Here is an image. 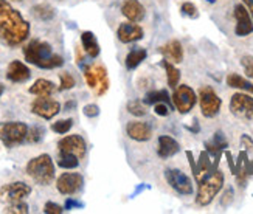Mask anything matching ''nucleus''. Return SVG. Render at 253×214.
<instances>
[{
    "mask_svg": "<svg viewBox=\"0 0 253 214\" xmlns=\"http://www.w3.org/2000/svg\"><path fill=\"white\" fill-rule=\"evenodd\" d=\"M122 14L130 22H141L145 19V6L138 0H125L122 5Z\"/></svg>",
    "mask_w": 253,
    "mask_h": 214,
    "instance_id": "obj_18",
    "label": "nucleus"
},
{
    "mask_svg": "<svg viewBox=\"0 0 253 214\" xmlns=\"http://www.w3.org/2000/svg\"><path fill=\"white\" fill-rule=\"evenodd\" d=\"M117 36L118 41L123 43H130V42H137L140 39H143L145 36V31L140 25H137V22H123L120 24L118 30H117Z\"/></svg>",
    "mask_w": 253,
    "mask_h": 214,
    "instance_id": "obj_15",
    "label": "nucleus"
},
{
    "mask_svg": "<svg viewBox=\"0 0 253 214\" xmlns=\"http://www.w3.org/2000/svg\"><path fill=\"white\" fill-rule=\"evenodd\" d=\"M84 78H85V83L90 88L96 90L98 87V80H96V75H95V70L93 67H84Z\"/></svg>",
    "mask_w": 253,
    "mask_h": 214,
    "instance_id": "obj_37",
    "label": "nucleus"
},
{
    "mask_svg": "<svg viewBox=\"0 0 253 214\" xmlns=\"http://www.w3.org/2000/svg\"><path fill=\"white\" fill-rule=\"evenodd\" d=\"M241 65H243V69H244L246 75L253 80V56H252V54L243 56V58H241Z\"/></svg>",
    "mask_w": 253,
    "mask_h": 214,
    "instance_id": "obj_38",
    "label": "nucleus"
},
{
    "mask_svg": "<svg viewBox=\"0 0 253 214\" xmlns=\"http://www.w3.org/2000/svg\"><path fill=\"white\" fill-rule=\"evenodd\" d=\"M180 13L186 17L190 19H197L199 17V9H197V6L191 2H183L180 5Z\"/></svg>",
    "mask_w": 253,
    "mask_h": 214,
    "instance_id": "obj_35",
    "label": "nucleus"
},
{
    "mask_svg": "<svg viewBox=\"0 0 253 214\" xmlns=\"http://www.w3.org/2000/svg\"><path fill=\"white\" fill-rule=\"evenodd\" d=\"M197 182H199V188H197V194H196V204L199 207H207L211 204L214 197L219 194V191L222 189L225 177L222 171L211 170L202 178L197 180Z\"/></svg>",
    "mask_w": 253,
    "mask_h": 214,
    "instance_id": "obj_3",
    "label": "nucleus"
},
{
    "mask_svg": "<svg viewBox=\"0 0 253 214\" xmlns=\"http://www.w3.org/2000/svg\"><path fill=\"white\" fill-rule=\"evenodd\" d=\"M126 132L129 135V138L135 141H148L152 138V129L148 123L143 121H130L126 126Z\"/></svg>",
    "mask_w": 253,
    "mask_h": 214,
    "instance_id": "obj_17",
    "label": "nucleus"
},
{
    "mask_svg": "<svg viewBox=\"0 0 253 214\" xmlns=\"http://www.w3.org/2000/svg\"><path fill=\"white\" fill-rule=\"evenodd\" d=\"M232 200H233V189H232V188H227V189H225V193H224V196H222V199H221V205H222V207H228V204H230Z\"/></svg>",
    "mask_w": 253,
    "mask_h": 214,
    "instance_id": "obj_43",
    "label": "nucleus"
},
{
    "mask_svg": "<svg viewBox=\"0 0 253 214\" xmlns=\"http://www.w3.org/2000/svg\"><path fill=\"white\" fill-rule=\"evenodd\" d=\"M13 2H24V0H13Z\"/></svg>",
    "mask_w": 253,
    "mask_h": 214,
    "instance_id": "obj_47",
    "label": "nucleus"
},
{
    "mask_svg": "<svg viewBox=\"0 0 253 214\" xmlns=\"http://www.w3.org/2000/svg\"><path fill=\"white\" fill-rule=\"evenodd\" d=\"M24 56L30 64L39 67V69L53 70L64 65V58L53 53L51 45L45 41H30L24 47Z\"/></svg>",
    "mask_w": 253,
    "mask_h": 214,
    "instance_id": "obj_2",
    "label": "nucleus"
},
{
    "mask_svg": "<svg viewBox=\"0 0 253 214\" xmlns=\"http://www.w3.org/2000/svg\"><path fill=\"white\" fill-rule=\"evenodd\" d=\"M28 92L36 96H51L54 92H56V87H54V84L48 80H38L28 88Z\"/></svg>",
    "mask_w": 253,
    "mask_h": 214,
    "instance_id": "obj_23",
    "label": "nucleus"
},
{
    "mask_svg": "<svg viewBox=\"0 0 253 214\" xmlns=\"http://www.w3.org/2000/svg\"><path fill=\"white\" fill-rule=\"evenodd\" d=\"M180 152V144L169 135H160L159 137V148L157 154L160 159H169V157Z\"/></svg>",
    "mask_w": 253,
    "mask_h": 214,
    "instance_id": "obj_20",
    "label": "nucleus"
},
{
    "mask_svg": "<svg viewBox=\"0 0 253 214\" xmlns=\"http://www.w3.org/2000/svg\"><path fill=\"white\" fill-rule=\"evenodd\" d=\"M81 43H83V48L84 51L90 56V58H98L100 56V43H98L96 38L92 31H83L81 33Z\"/></svg>",
    "mask_w": 253,
    "mask_h": 214,
    "instance_id": "obj_22",
    "label": "nucleus"
},
{
    "mask_svg": "<svg viewBox=\"0 0 253 214\" xmlns=\"http://www.w3.org/2000/svg\"><path fill=\"white\" fill-rule=\"evenodd\" d=\"M199 104H201V112L205 118H214L221 112L222 99L217 96L213 87L204 86L199 90Z\"/></svg>",
    "mask_w": 253,
    "mask_h": 214,
    "instance_id": "obj_6",
    "label": "nucleus"
},
{
    "mask_svg": "<svg viewBox=\"0 0 253 214\" xmlns=\"http://www.w3.org/2000/svg\"><path fill=\"white\" fill-rule=\"evenodd\" d=\"M143 103H145V104H151V106L157 104V103H167L171 109L174 106L172 104V99L169 98L167 90H157V92H149L145 96V99H143Z\"/></svg>",
    "mask_w": 253,
    "mask_h": 214,
    "instance_id": "obj_28",
    "label": "nucleus"
},
{
    "mask_svg": "<svg viewBox=\"0 0 253 214\" xmlns=\"http://www.w3.org/2000/svg\"><path fill=\"white\" fill-rule=\"evenodd\" d=\"M75 107H76L75 101H67V103H65V110H73Z\"/></svg>",
    "mask_w": 253,
    "mask_h": 214,
    "instance_id": "obj_45",
    "label": "nucleus"
},
{
    "mask_svg": "<svg viewBox=\"0 0 253 214\" xmlns=\"http://www.w3.org/2000/svg\"><path fill=\"white\" fill-rule=\"evenodd\" d=\"M127 112L132 115H135V117H143V115H146V104L145 103H141V101L138 99H134V101H129L127 106H126Z\"/></svg>",
    "mask_w": 253,
    "mask_h": 214,
    "instance_id": "obj_31",
    "label": "nucleus"
},
{
    "mask_svg": "<svg viewBox=\"0 0 253 214\" xmlns=\"http://www.w3.org/2000/svg\"><path fill=\"white\" fill-rule=\"evenodd\" d=\"M31 13L33 16H35L36 19L42 20V22H48L54 17V8L48 3H39L36 6H33L31 8Z\"/></svg>",
    "mask_w": 253,
    "mask_h": 214,
    "instance_id": "obj_29",
    "label": "nucleus"
},
{
    "mask_svg": "<svg viewBox=\"0 0 253 214\" xmlns=\"http://www.w3.org/2000/svg\"><path fill=\"white\" fill-rule=\"evenodd\" d=\"M58 166L64 168V170H75V168L80 166V159L76 155L70 154V152H62V151H59Z\"/></svg>",
    "mask_w": 253,
    "mask_h": 214,
    "instance_id": "obj_30",
    "label": "nucleus"
},
{
    "mask_svg": "<svg viewBox=\"0 0 253 214\" xmlns=\"http://www.w3.org/2000/svg\"><path fill=\"white\" fill-rule=\"evenodd\" d=\"M43 135H45V129L42 126H33L28 129V135H27V141L28 143H39Z\"/></svg>",
    "mask_w": 253,
    "mask_h": 214,
    "instance_id": "obj_34",
    "label": "nucleus"
},
{
    "mask_svg": "<svg viewBox=\"0 0 253 214\" xmlns=\"http://www.w3.org/2000/svg\"><path fill=\"white\" fill-rule=\"evenodd\" d=\"M84 185V178L80 172H64L56 180V188L64 196H73L80 193Z\"/></svg>",
    "mask_w": 253,
    "mask_h": 214,
    "instance_id": "obj_12",
    "label": "nucleus"
},
{
    "mask_svg": "<svg viewBox=\"0 0 253 214\" xmlns=\"http://www.w3.org/2000/svg\"><path fill=\"white\" fill-rule=\"evenodd\" d=\"M159 53L163 54V58L168 59L172 64H180L183 61V48L179 41H171L168 43L162 45L159 48Z\"/></svg>",
    "mask_w": 253,
    "mask_h": 214,
    "instance_id": "obj_19",
    "label": "nucleus"
},
{
    "mask_svg": "<svg viewBox=\"0 0 253 214\" xmlns=\"http://www.w3.org/2000/svg\"><path fill=\"white\" fill-rule=\"evenodd\" d=\"M205 148H207L208 154L214 155V159H219V157H221V152L228 148V141L225 138V135L221 130H217L213 135V138L205 143Z\"/></svg>",
    "mask_w": 253,
    "mask_h": 214,
    "instance_id": "obj_21",
    "label": "nucleus"
},
{
    "mask_svg": "<svg viewBox=\"0 0 253 214\" xmlns=\"http://www.w3.org/2000/svg\"><path fill=\"white\" fill-rule=\"evenodd\" d=\"M28 126L22 121H5L0 123V141L6 148H16V146L27 141Z\"/></svg>",
    "mask_w": 253,
    "mask_h": 214,
    "instance_id": "obj_5",
    "label": "nucleus"
},
{
    "mask_svg": "<svg viewBox=\"0 0 253 214\" xmlns=\"http://www.w3.org/2000/svg\"><path fill=\"white\" fill-rule=\"evenodd\" d=\"M165 178H167L168 185L182 196H190L193 194V183L191 178L182 172L180 170H167L165 171Z\"/></svg>",
    "mask_w": 253,
    "mask_h": 214,
    "instance_id": "obj_10",
    "label": "nucleus"
},
{
    "mask_svg": "<svg viewBox=\"0 0 253 214\" xmlns=\"http://www.w3.org/2000/svg\"><path fill=\"white\" fill-rule=\"evenodd\" d=\"M31 194V186L25 182H13L0 186V204H14Z\"/></svg>",
    "mask_w": 253,
    "mask_h": 214,
    "instance_id": "obj_8",
    "label": "nucleus"
},
{
    "mask_svg": "<svg viewBox=\"0 0 253 214\" xmlns=\"http://www.w3.org/2000/svg\"><path fill=\"white\" fill-rule=\"evenodd\" d=\"M243 3L246 5V8L249 9V13L253 19V0H243Z\"/></svg>",
    "mask_w": 253,
    "mask_h": 214,
    "instance_id": "obj_44",
    "label": "nucleus"
},
{
    "mask_svg": "<svg viewBox=\"0 0 253 214\" xmlns=\"http://www.w3.org/2000/svg\"><path fill=\"white\" fill-rule=\"evenodd\" d=\"M154 112H156V115L159 117H168L171 107L167 103H157V104H154Z\"/></svg>",
    "mask_w": 253,
    "mask_h": 214,
    "instance_id": "obj_40",
    "label": "nucleus"
},
{
    "mask_svg": "<svg viewBox=\"0 0 253 214\" xmlns=\"http://www.w3.org/2000/svg\"><path fill=\"white\" fill-rule=\"evenodd\" d=\"M93 70L96 75V80H98V87H96V95L98 96H103L107 90H109V76H107V70L106 67L103 65H93Z\"/></svg>",
    "mask_w": 253,
    "mask_h": 214,
    "instance_id": "obj_26",
    "label": "nucleus"
},
{
    "mask_svg": "<svg viewBox=\"0 0 253 214\" xmlns=\"http://www.w3.org/2000/svg\"><path fill=\"white\" fill-rule=\"evenodd\" d=\"M162 65H163V69L167 70V81H168L169 88H175L180 81V70L177 69V67H174V64L169 62L168 59H163Z\"/></svg>",
    "mask_w": 253,
    "mask_h": 214,
    "instance_id": "obj_27",
    "label": "nucleus"
},
{
    "mask_svg": "<svg viewBox=\"0 0 253 214\" xmlns=\"http://www.w3.org/2000/svg\"><path fill=\"white\" fill-rule=\"evenodd\" d=\"M230 112L243 120L253 118V98L247 93H235L230 99Z\"/></svg>",
    "mask_w": 253,
    "mask_h": 214,
    "instance_id": "obj_11",
    "label": "nucleus"
},
{
    "mask_svg": "<svg viewBox=\"0 0 253 214\" xmlns=\"http://www.w3.org/2000/svg\"><path fill=\"white\" fill-rule=\"evenodd\" d=\"M83 112H84V115H85V117L95 118V117L100 115V107H98L96 104H87V106H84Z\"/></svg>",
    "mask_w": 253,
    "mask_h": 214,
    "instance_id": "obj_41",
    "label": "nucleus"
},
{
    "mask_svg": "<svg viewBox=\"0 0 253 214\" xmlns=\"http://www.w3.org/2000/svg\"><path fill=\"white\" fill-rule=\"evenodd\" d=\"M30 210H28V205L25 202H14V204H8L6 208L3 210V213L6 214H27Z\"/></svg>",
    "mask_w": 253,
    "mask_h": 214,
    "instance_id": "obj_33",
    "label": "nucleus"
},
{
    "mask_svg": "<svg viewBox=\"0 0 253 214\" xmlns=\"http://www.w3.org/2000/svg\"><path fill=\"white\" fill-rule=\"evenodd\" d=\"M73 128V120L72 118H67V120H59L56 123H53L51 125V130L56 132V133H67L70 129Z\"/></svg>",
    "mask_w": 253,
    "mask_h": 214,
    "instance_id": "obj_32",
    "label": "nucleus"
},
{
    "mask_svg": "<svg viewBox=\"0 0 253 214\" xmlns=\"http://www.w3.org/2000/svg\"><path fill=\"white\" fill-rule=\"evenodd\" d=\"M171 99H172V104L175 109H177L179 114L185 115V114H188L190 110H193V107L196 106L197 95L190 86L182 84L174 88V93H172Z\"/></svg>",
    "mask_w": 253,
    "mask_h": 214,
    "instance_id": "obj_7",
    "label": "nucleus"
},
{
    "mask_svg": "<svg viewBox=\"0 0 253 214\" xmlns=\"http://www.w3.org/2000/svg\"><path fill=\"white\" fill-rule=\"evenodd\" d=\"M59 80H61V86H59L61 92H64V90H70V88H73L76 86L75 78L69 72H62L59 75Z\"/></svg>",
    "mask_w": 253,
    "mask_h": 214,
    "instance_id": "obj_36",
    "label": "nucleus"
},
{
    "mask_svg": "<svg viewBox=\"0 0 253 214\" xmlns=\"http://www.w3.org/2000/svg\"><path fill=\"white\" fill-rule=\"evenodd\" d=\"M227 86L232 87V88H238V90H243V92H247V93H253V84L243 78L238 73H230L227 76Z\"/></svg>",
    "mask_w": 253,
    "mask_h": 214,
    "instance_id": "obj_24",
    "label": "nucleus"
},
{
    "mask_svg": "<svg viewBox=\"0 0 253 214\" xmlns=\"http://www.w3.org/2000/svg\"><path fill=\"white\" fill-rule=\"evenodd\" d=\"M146 56H148L146 50H145V48H141V47H137V48H134V50H130V51L127 53V56H126V61H125L126 69H127V70H134V69H137V67L146 59Z\"/></svg>",
    "mask_w": 253,
    "mask_h": 214,
    "instance_id": "obj_25",
    "label": "nucleus"
},
{
    "mask_svg": "<svg viewBox=\"0 0 253 214\" xmlns=\"http://www.w3.org/2000/svg\"><path fill=\"white\" fill-rule=\"evenodd\" d=\"M64 211H65V208H62L58 204H54V202H47L45 207H43V213L45 214H61Z\"/></svg>",
    "mask_w": 253,
    "mask_h": 214,
    "instance_id": "obj_39",
    "label": "nucleus"
},
{
    "mask_svg": "<svg viewBox=\"0 0 253 214\" xmlns=\"http://www.w3.org/2000/svg\"><path fill=\"white\" fill-rule=\"evenodd\" d=\"M84 207V204H83V202H80V200H76V199H67V200H65V205H64V208L65 210H73V208H83Z\"/></svg>",
    "mask_w": 253,
    "mask_h": 214,
    "instance_id": "obj_42",
    "label": "nucleus"
},
{
    "mask_svg": "<svg viewBox=\"0 0 253 214\" xmlns=\"http://www.w3.org/2000/svg\"><path fill=\"white\" fill-rule=\"evenodd\" d=\"M6 78H8V81L16 83V84L27 83L31 78V70L24 62L11 61L9 65H8V69H6Z\"/></svg>",
    "mask_w": 253,
    "mask_h": 214,
    "instance_id": "obj_16",
    "label": "nucleus"
},
{
    "mask_svg": "<svg viewBox=\"0 0 253 214\" xmlns=\"http://www.w3.org/2000/svg\"><path fill=\"white\" fill-rule=\"evenodd\" d=\"M233 16L236 20L235 35L238 38H246L253 33V19L249 13L246 5H236L233 9Z\"/></svg>",
    "mask_w": 253,
    "mask_h": 214,
    "instance_id": "obj_13",
    "label": "nucleus"
},
{
    "mask_svg": "<svg viewBox=\"0 0 253 214\" xmlns=\"http://www.w3.org/2000/svg\"><path fill=\"white\" fill-rule=\"evenodd\" d=\"M31 112L43 120H51L61 112V104L50 96H38L31 103Z\"/></svg>",
    "mask_w": 253,
    "mask_h": 214,
    "instance_id": "obj_9",
    "label": "nucleus"
},
{
    "mask_svg": "<svg viewBox=\"0 0 253 214\" xmlns=\"http://www.w3.org/2000/svg\"><path fill=\"white\" fill-rule=\"evenodd\" d=\"M31 27L8 0H0V39L8 47H17L30 36Z\"/></svg>",
    "mask_w": 253,
    "mask_h": 214,
    "instance_id": "obj_1",
    "label": "nucleus"
},
{
    "mask_svg": "<svg viewBox=\"0 0 253 214\" xmlns=\"http://www.w3.org/2000/svg\"><path fill=\"white\" fill-rule=\"evenodd\" d=\"M3 92H5V86H3V84H0V98H2Z\"/></svg>",
    "mask_w": 253,
    "mask_h": 214,
    "instance_id": "obj_46",
    "label": "nucleus"
},
{
    "mask_svg": "<svg viewBox=\"0 0 253 214\" xmlns=\"http://www.w3.org/2000/svg\"><path fill=\"white\" fill-rule=\"evenodd\" d=\"M27 174L33 182L47 186L54 180V163L48 154H41L27 163Z\"/></svg>",
    "mask_w": 253,
    "mask_h": 214,
    "instance_id": "obj_4",
    "label": "nucleus"
},
{
    "mask_svg": "<svg viewBox=\"0 0 253 214\" xmlns=\"http://www.w3.org/2000/svg\"><path fill=\"white\" fill-rule=\"evenodd\" d=\"M58 149L62 151V152H70L73 155H76L78 159H84L85 155V151H87V146H85V141L81 135L75 133V135H67V137H64L62 140L58 141Z\"/></svg>",
    "mask_w": 253,
    "mask_h": 214,
    "instance_id": "obj_14",
    "label": "nucleus"
}]
</instances>
